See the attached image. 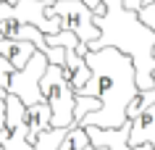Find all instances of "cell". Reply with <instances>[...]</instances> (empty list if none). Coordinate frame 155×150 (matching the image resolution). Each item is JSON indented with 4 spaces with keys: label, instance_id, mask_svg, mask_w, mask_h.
<instances>
[{
    "label": "cell",
    "instance_id": "obj_1",
    "mask_svg": "<svg viewBox=\"0 0 155 150\" xmlns=\"http://www.w3.org/2000/svg\"><path fill=\"white\" fill-rule=\"evenodd\" d=\"M84 63L90 66V82L76 95H92L100 100V108L79 121V126L118 129L126 118V105L139 92L134 63L126 53L116 48H97L84 53Z\"/></svg>",
    "mask_w": 155,
    "mask_h": 150
},
{
    "label": "cell",
    "instance_id": "obj_2",
    "mask_svg": "<svg viewBox=\"0 0 155 150\" xmlns=\"http://www.w3.org/2000/svg\"><path fill=\"white\" fill-rule=\"evenodd\" d=\"M40 92H42V100L50 105V126H58V129L74 126L76 95L71 90V79H68L63 66L48 63V68L40 79Z\"/></svg>",
    "mask_w": 155,
    "mask_h": 150
},
{
    "label": "cell",
    "instance_id": "obj_3",
    "mask_svg": "<svg viewBox=\"0 0 155 150\" xmlns=\"http://www.w3.org/2000/svg\"><path fill=\"white\" fill-rule=\"evenodd\" d=\"M48 68V58L42 55L40 50L34 53L32 58L24 63V68L13 71L8 79V90L11 95H16L24 105H34V103H42V92H40V79Z\"/></svg>",
    "mask_w": 155,
    "mask_h": 150
},
{
    "label": "cell",
    "instance_id": "obj_4",
    "mask_svg": "<svg viewBox=\"0 0 155 150\" xmlns=\"http://www.w3.org/2000/svg\"><path fill=\"white\" fill-rule=\"evenodd\" d=\"M53 11L61 16L63 29L74 32L79 42L90 45V42H95L100 37V29L95 26V13H92L90 5H84V0H55Z\"/></svg>",
    "mask_w": 155,
    "mask_h": 150
},
{
    "label": "cell",
    "instance_id": "obj_5",
    "mask_svg": "<svg viewBox=\"0 0 155 150\" xmlns=\"http://www.w3.org/2000/svg\"><path fill=\"white\" fill-rule=\"evenodd\" d=\"M24 124H26V142L34 148L37 134L50 129V105L45 100L42 103H34V105H26L24 108Z\"/></svg>",
    "mask_w": 155,
    "mask_h": 150
},
{
    "label": "cell",
    "instance_id": "obj_6",
    "mask_svg": "<svg viewBox=\"0 0 155 150\" xmlns=\"http://www.w3.org/2000/svg\"><path fill=\"white\" fill-rule=\"evenodd\" d=\"M34 53H37V48L29 40H0V55L11 61L13 71L24 68V63L32 58Z\"/></svg>",
    "mask_w": 155,
    "mask_h": 150
},
{
    "label": "cell",
    "instance_id": "obj_7",
    "mask_svg": "<svg viewBox=\"0 0 155 150\" xmlns=\"http://www.w3.org/2000/svg\"><path fill=\"white\" fill-rule=\"evenodd\" d=\"M92 148V142H90V134H87V129L79 124H74L66 129L63 134V140H61V145H58V150H87Z\"/></svg>",
    "mask_w": 155,
    "mask_h": 150
},
{
    "label": "cell",
    "instance_id": "obj_8",
    "mask_svg": "<svg viewBox=\"0 0 155 150\" xmlns=\"http://www.w3.org/2000/svg\"><path fill=\"white\" fill-rule=\"evenodd\" d=\"M155 103V87H150V90H139L134 98H131V103L126 105V118H137L142 111H147L150 105Z\"/></svg>",
    "mask_w": 155,
    "mask_h": 150
},
{
    "label": "cell",
    "instance_id": "obj_9",
    "mask_svg": "<svg viewBox=\"0 0 155 150\" xmlns=\"http://www.w3.org/2000/svg\"><path fill=\"white\" fill-rule=\"evenodd\" d=\"M63 134H66V129H58V126H50L45 132H40L37 140H34V150H58Z\"/></svg>",
    "mask_w": 155,
    "mask_h": 150
},
{
    "label": "cell",
    "instance_id": "obj_10",
    "mask_svg": "<svg viewBox=\"0 0 155 150\" xmlns=\"http://www.w3.org/2000/svg\"><path fill=\"white\" fill-rule=\"evenodd\" d=\"M100 108V100L92 98V95H76V103H74V124H79L87 113H95Z\"/></svg>",
    "mask_w": 155,
    "mask_h": 150
},
{
    "label": "cell",
    "instance_id": "obj_11",
    "mask_svg": "<svg viewBox=\"0 0 155 150\" xmlns=\"http://www.w3.org/2000/svg\"><path fill=\"white\" fill-rule=\"evenodd\" d=\"M11 74H13L11 61L0 55V90H8V79H11Z\"/></svg>",
    "mask_w": 155,
    "mask_h": 150
},
{
    "label": "cell",
    "instance_id": "obj_12",
    "mask_svg": "<svg viewBox=\"0 0 155 150\" xmlns=\"http://www.w3.org/2000/svg\"><path fill=\"white\" fill-rule=\"evenodd\" d=\"M142 5H145V0H121V8L124 11H131V13H137Z\"/></svg>",
    "mask_w": 155,
    "mask_h": 150
},
{
    "label": "cell",
    "instance_id": "obj_13",
    "mask_svg": "<svg viewBox=\"0 0 155 150\" xmlns=\"http://www.w3.org/2000/svg\"><path fill=\"white\" fill-rule=\"evenodd\" d=\"M5 124V98H0V129Z\"/></svg>",
    "mask_w": 155,
    "mask_h": 150
},
{
    "label": "cell",
    "instance_id": "obj_14",
    "mask_svg": "<svg viewBox=\"0 0 155 150\" xmlns=\"http://www.w3.org/2000/svg\"><path fill=\"white\" fill-rule=\"evenodd\" d=\"M3 3H11V5H13V3H16V0H3Z\"/></svg>",
    "mask_w": 155,
    "mask_h": 150
},
{
    "label": "cell",
    "instance_id": "obj_15",
    "mask_svg": "<svg viewBox=\"0 0 155 150\" xmlns=\"http://www.w3.org/2000/svg\"><path fill=\"white\" fill-rule=\"evenodd\" d=\"M92 150H108V148H92Z\"/></svg>",
    "mask_w": 155,
    "mask_h": 150
},
{
    "label": "cell",
    "instance_id": "obj_16",
    "mask_svg": "<svg viewBox=\"0 0 155 150\" xmlns=\"http://www.w3.org/2000/svg\"><path fill=\"white\" fill-rule=\"evenodd\" d=\"M153 58H155V48H153Z\"/></svg>",
    "mask_w": 155,
    "mask_h": 150
},
{
    "label": "cell",
    "instance_id": "obj_17",
    "mask_svg": "<svg viewBox=\"0 0 155 150\" xmlns=\"http://www.w3.org/2000/svg\"><path fill=\"white\" fill-rule=\"evenodd\" d=\"M0 3H3V0H0Z\"/></svg>",
    "mask_w": 155,
    "mask_h": 150
},
{
    "label": "cell",
    "instance_id": "obj_18",
    "mask_svg": "<svg viewBox=\"0 0 155 150\" xmlns=\"http://www.w3.org/2000/svg\"><path fill=\"white\" fill-rule=\"evenodd\" d=\"M0 150H3V148H0Z\"/></svg>",
    "mask_w": 155,
    "mask_h": 150
}]
</instances>
